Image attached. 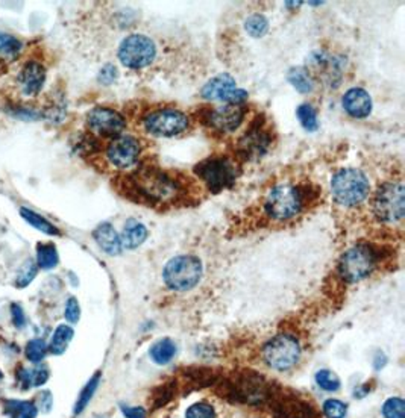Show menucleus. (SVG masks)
<instances>
[{"instance_id":"obj_44","label":"nucleus","mask_w":405,"mask_h":418,"mask_svg":"<svg viewBox=\"0 0 405 418\" xmlns=\"http://www.w3.org/2000/svg\"><path fill=\"white\" fill-rule=\"evenodd\" d=\"M369 387L367 385H362V387H358L357 390H355V397H358V399H363L364 396H367L369 394Z\"/></svg>"},{"instance_id":"obj_20","label":"nucleus","mask_w":405,"mask_h":418,"mask_svg":"<svg viewBox=\"0 0 405 418\" xmlns=\"http://www.w3.org/2000/svg\"><path fill=\"white\" fill-rule=\"evenodd\" d=\"M17 382L21 390L40 388L51 377V371L46 365L37 364L36 368H23L20 367L16 373Z\"/></svg>"},{"instance_id":"obj_43","label":"nucleus","mask_w":405,"mask_h":418,"mask_svg":"<svg viewBox=\"0 0 405 418\" xmlns=\"http://www.w3.org/2000/svg\"><path fill=\"white\" fill-rule=\"evenodd\" d=\"M386 364H387V358H386V355H384L383 352H378V353L375 355V358H374V368H375L377 371H379V370H383V368L386 367Z\"/></svg>"},{"instance_id":"obj_41","label":"nucleus","mask_w":405,"mask_h":418,"mask_svg":"<svg viewBox=\"0 0 405 418\" xmlns=\"http://www.w3.org/2000/svg\"><path fill=\"white\" fill-rule=\"evenodd\" d=\"M115 77H117V68L114 65H105L99 73V82H102L103 85H108L114 82Z\"/></svg>"},{"instance_id":"obj_33","label":"nucleus","mask_w":405,"mask_h":418,"mask_svg":"<svg viewBox=\"0 0 405 418\" xmlns=\"http://www.w3.org/2000/svg\"><path fill=\"white\" fill-rule=\"evenodd\" d=\"M322 411L327 418H346V415H348V404L339 399H328L323 402Z\"/></svg>"},{"instance_id":"obj_38","label":"nucleus","mask_w":405,"mask_h":418,"mask_svg":"<svg viewBox=\"0 0 405 418\" xmlns=\"http://www.w3.org/2000/svg\"><path fill=\"white\" fill-rule=\"evenodd\" d=\"M65 320L68 323H78L80 317V306L76 297H68L67 304H65V311H64Z\"/></svg>"},{"instance_id":"obj_37","label":"nucleus","mask_w":405,"mask_h":418,"mask_svg":"<svg viewBox=\"0 0 405 418\" xmlns=\"http://www.w3.org/2000/svg\"><path fill=\"white\" fill-rule=\"evenodd\" d=\"M21 43L13 35L0 32V55L14 56L21 50Z\"/></svg>"},{"instance_id":"obj_17","label":"nucleus","mask_w":405,"mask_h":418,"mask_svg":"<svg viewBox=\"0 0 405 418\" xmlns=\"http://www.w3.org/2000/svg\"><path fill=\"white\" fill-rule=\"evenodd\" d=\"M343 109L354 119H364L372 111V99L363 88H351L343 96Z\"/></svg>"},{"instance_id":"obj_18","label":"nucleus","mask_w":405,"mask_h":418,"mask_svg":"<svg viewBox=\"0 0 405 418\" xmlns=\"http://www.w3.org/2000/svg\"><path fill=\"white\" fill-rule=\"evenodd\" d=\"M308 72H313L315 75L325 77L323 80H330L332 84V80H335L340 75V61L337 58H334L330 53H313L310 56V67L307 68Z\"/></svg>"},{"instance_id":"obj_28","label":"nucleus","mask_w":405,"mask_h":418,"mask_svg":"<svg viewBox=\"0 0 405 418\" xmlns=\"http://www.w3.org/2000/svg\"><path fill=\"white\" fill-rule=\"evenodd\" d=\"M288 80L290 84L300 92H311L315 88L313 76L304 67H293L290 72H288Z\"/></svg>"},{"instance_id":"obj_12","label":"nucleus","mask_w":405,"mask_h":418,"mask_svg":"<svg viewBox=\"0 0 405 418\" xmlns=\"http://www.w3.org/2000/svg\"><path fill=\"white\" fill-rule=\"evenodd\" d=\"M246 112L248 109L245 107V103L243 104L225 103L222 104V107L206 111L204 119L206 126L211 127L213 131L219 134H229L238 129L243 120H245Z\"/></svg>"},{"instance_id":"obj_23","label":"nucleus","mask_w":405,"mask_h":418,"mask_svg":"<svg viewBox=\"0 0 405 418\" xmlns=\"http://www.w3.org/2000/svg\"><path fill=\"white\" fill-rule=\"evenodd\" d=\"M177 355V344L170 338L158 340L149 348V356L157 365H167Z\"/></svg>"},{"instance_id":"obj_21","label":"nucleus","mask_w":405,"mask_h":418,"mask_svg":"<svg viewBox=\"0 0 405 418\" xmlns=\"http://www.w3.org/2000/svg\"><path fill=\"white\" fill-rule=\"evenodd\" d=\"M146 238H147L146 226L140 222H137V220L131 218V220H128V222H126L122 235H120L122 247L134 250L137 247H140L142 244L146 241Z\"/></svg>"},{"instance_id":"obj_8","label":"nucleus","mask_w":405,"mask_h":418,"mask_svg":"<svg viewBox=\"0 0 405 418\" xmlns=\"http://www.w3.org/2000/svg\"><path fill=\"white\" fill-rule=\"evenodd\" d=\"M404 185L402 182L389 181L379 185L372 199L374 215L386 225L401 222L404 217Z\"/></svg>"},{"instance_id":"obj_10","label":"nucleus","mask_w":405,"mask_h":418,"mask_svg":"<svg viewBox=\"0 0 405 418\" xmlns=\"http://www.w3.org/2000/svg\"><path fill=\"white\" fill-rule=\"evenodd\" d=\"M117 55L120 63L126 68L140 70L149 67L155 61L157 45L146 35L132 33L122 41Z\"/></svg>"},{"instance_id":"obj_25","label":"nucleus","mask_w":405,"mask_h":418,"mask_svg":"<svg viewBox=\"0 0 405 418\" xmlns=\"http://www.w3.org/2000/svg\"><path fill=\"white\" fill-rule=\"evenodd\" d=\"M60 262L58 250L52 242H38L37 246V267L43 270H52Z\"/></svg>"},{"instance_id":"obj_16","label":"nucleus","mask_w":405,"mask_h":418,"mask_svg":"<svg viewBox=\"0 0 405 418\" xmlns=\"http://www.w3.org/2000/svg\"><path fill=\"white\" fill-rule=\"evenodd\" d=\"M46 82V70L37 61H29L21 67L17 76V85L25 97H33L41 91Z\"/></svg>"},{"instance_id":"obj_2","label":"nucleus","mask_w":405,"mask_h":418,"mask_svg":"<svg viewBox=\"0 0 405 418\" xmlns=\"http://www.w3.org/2000/svg\"><path fill=\"white\" fill-rule=\"evenodd\" d=\"M311 200H315L311 188L295 182L278 183L261 200V215L269 223L284 225L303 215Z\"/></svg>"},{"instance_id":"obj_27","label":"nucleus","mask_w":405,"mask_h":418,"mask_svg":"<svg viewBox=\"0 0 405 418\" xmlns=\"http://www.w3.org/2000/svg\"><path fill=\"white\" fill-rule=\"evenodd\" d=\"M100 373H96L95 376H93L88 382L87 385L83 388V391H80V394L78 396V400L75 403V408H73V414L75 415H79L83 414L85 411V408L88 406V403L91 402V399L95 397V392L98 391L99 388V383H100Z\"/></svg>"},{"instance_id":"obj_36","label":"nucleus","mask_w":405,"mask_h":418,"mask_svg":"<svg viewBox=\"0 0 405 418\" xmlns=\"http://www.w3.org/2000/svg\"><path fill=\"white\" fill-rule=\"evenodd\" d=\"M185 418H217V414L213 404L206 402H198L189 406V409L185 411Z\"/></svg>"},{"instance_id":"obj_34","label":"nucleus","mask_w":405,"mask_h":418,"mask_svg":"<svg viewBox=\"0 0 405 418\" xmlns=\"http://www.w3.org/2000/svg\"><path fill=\"white\" fill-rule=\"evenodd\" d=\"M37 272H38V267H37V262L33 261H28L21 265V269L19 270L17 273V277H16V285L19 288H25L28 286L33 279H36L37 276Z\"/></svg>"},{"instance_id":"obj_24","label":"nucleus","mask_w":405,"mask_h":418,"mask_svg":"<svg viewBox=\"0 0 405 418\" xmlns=\"http://www.w3.org/2000/svg\"><path fill=\"white\" fill-rule=\"evenodd\" d=\"M73 335H75L73 328L68 326V324H60L52 335L49 352L52 355H63L67 350L68 344H70V341L73 340Z\"/></svg>"},{"instance_id":"obj_15","label":"nucleus","mask_w":405,"mask_h":418,"mask_svg":"<svg viewBox=\"0 0 405 418\" xmlns=\"http://www.w3.org/2000/svg\"><path fill=\"white\" fill-rule=\"evenodd\" d=\"M272 146V135L265 129L264 123L253 124L251 129L246 131L238 143H237V154L245 159H258Z\"/></svg>"},{"instance_id":"obj_6","label":"nucleus","mask_w":405,"mask_h":418,"mask_svg":"<svg viewBox=\"0 0 405 418\" xmlns=\"http://www.w3.org/2000/svg\"><path fill=\"white\" fill-rule=\"evenodd\" d=\"M202 264L191 254L172 258L163 270L164 284L173 291H190L202 279Z\"/></svg>"},{"instance_id":"obj_19","label":"nucleus","mask_w":405,"mask_h":418,"mask_svg":"<svg viewBox=\"0 0 405 418\" xmlns=\"http://www.w3.org/2000/svg\"><path fill=\"white\" fill-rule=\"evenodd\" d=\"M93 238H95V241L98 242V246L105 253L111 254V257H114V254H119L123 249L120 235L110 223L99 225L95 229V232H93Z\"/></svg>"},{"instance_id":"obj_30","label":"nucleus","mask_w":405,"mask_h":418,"mask_svg":"<svg viewBox=\"0 0 405 418\" xmlns=\"http://www.w3.org/2000/svg\"><path fill=\"white\" fill-rule=\"evenodd\" d=\"M315 380L317 383V387L327 392H335V391H339V388H340L339 376L335 375L334 371L327 370V368L319 370L315 376Z\"/></svg>"},{"instance_id":"obj_32","label":"nucleus","mask_w":405,"mask_h":418,"mask_svg":"<svg viewBox=\"0 0 405 418\" xmlns=\"http://www.w3.org/2000/svg\"><path fill=\"white\" fill-rule=\"evenodd\" d=\"M296 115H298L300 124H303L307 131H316L317 129V126H319L317 115H316V111H315L313 107H311V104H308V103L300 104V107L296 109Z\"/></svg>"},{"instance_id":"obj_11","label":"nucleus","mask_w":405,"mask_h":418,"mask_svg":"<svg viewBox=\"0 0 405 418\" xmlns=\"http://www.w3.org/2000/svg\"><path fill=\"white\" fill-rule=\"evenodd\" d=\"M142 154V144L135 136L119 135L112 138L105 149L107 159L115 168L126 170L137 164Z\"/></svg>"},{"instance_id":"obj_14","label":"nucleus","mask_w":405,"mask_h":418,"mask_svg":"<svg viewBox=\"0 0 405 418\" xmlns=\"http://www.w3.org/2000/svg\"><path fill=\"white\" fill-rule=\"evenodd\" d=\"M202 97L206 100H222L231 104H243L248 99V92L236 85V80L229 75L213 77L202 88Z\"/></svg>"},{"instance_id":"obj_42","label":"nucleus","mask_w":405,"mask_h":418,"mask_svg":"<svg viewBox=\"0 0 405 418\" xmlns=\"http://www.w3.org/2000/svg\"><path fill=\"white\" fill-rule=\"evenodd\" d=\"M11 318H13L14 326L21 329L23 326H26V317H25V312H23L21 306L17 304L11 305Z\"/></svg>"},{"instance_id":"obj_3","label":"nucleus","mask_w":405,"mask_h":418,"mask_svg":"<svg viewBox=\"0 0 405 418\" xmlns=\"http://www.w3.org/2000/svg\"><path fill=\"white\" fill-rule=\"evenodd\" d=\"M194 174L216 194L233 187L240 174V164L229 155H213L194 167Z\"/></svg>"},{"instance_id":"obj_31","label":"nucleus","mask_w":405,"mask_h":418,"mask_svg":"<svg viewBox=\"0 0 405 418\" xmlns=\"http://www.w3.org/2000/svg\"><path fill=\"white\" fill-rule=\"evenodd\" d=\"M245 29L251 35V37L261 38L263 35H265L269 31V21L264 16L253 14V16L248 17V20L245 21Z\"/></svg>"},{"instance_id":"obj_29","label":"nucleus","mask_w":405,"mask_h":418,"mask_svg":"<svg viewBox=\"0 0 405 418\" xmlns=\"http://www.w3.org/2000/svg\"><path fill=\"white\" fill-rule=\"evenodd\" d=\"M49 353V344L43 338H33L25 347V356L32 364H41Z\"/></svg>"},{"instance_id":"obj_26","label":"nucleus","mask_w":405,"mask_h":418,"mask_svg":"<svg viewBox=\"0 0 405 418\" xmlns=\"http://www.w3.org/2000/svg\"><path fill=\"white\" fill-rule=\"evenodd\" d=\"M20 215L26 220V222L32 226L38 229L40 232L46 235H60L61 232L56 226H53L51 222H48L44 217H41L40 214L31 211L28 208H20Z\"/></svg>"},{"instance_id":"obj_39","label":"nucleus","mask_w":405,"mask_h":418,"mask_svg":"<svg viewBox=\"0 0 405 418\" xmlns=\"http://www.w3.org/2000/svg\"><path fill=\"white\" fill-rule=\"evenodd\" d=\"M36 404H37L38 411H41L44 414L51 412L52 411V406H53V396H52V392L51 391H41L38 394Z\"/></svg>"},{"instance_id":"obj_35","label":"nucleus","mask_w":405,"mask_h":418,"mask_svg":"<svg viewBox=\"0 0 405 418\" xmlns=\"http://www.w3.org/2000/svg\"><path fill=\"white\" fill-rule=\"evenodd\" d=\"M384 418H405V402L401 397H390L383 404Z\"/></svg>"},{"instance_id":"obj_9","label":"nucleus","mask_w":405,"mask_h":418,"mask_svg":"<svg viewBox=\"0 0 405 418\" xmlns=\"http://www.w3.org/2000/svg\"><path fill=\"white\" fill-rule=\"evenodd\" d=\"M144 131L154 136H175L189 129V115L175 108H158L143 117Z\"/></svg>"},{"instance_id":"obj_13","label":"nucleus","mask_w":405,"mask_h":418,"mask_svg":"<svg viewBox=\"0 0 405 418\" xmlns=\"http://www.w3.org/2000/svg\"><path fill=\"white\" fill-rule=\"evenodd\" d=\"M87 126L95 135L112 139L122 135L126 127V122L117 111L105 107H98L88 112Z\"/></svg>"},{"instance_id":"obj_4","label":"nucleus","mask_w":405,"mask_h":418,"mask_svg":"<svg viewBox=\"0 0 405 418\" xmlns=\"http://www.w3.org/2000/svg\"><path fill=\"white\" fill-rule=\"evenodd\" d=\"M331 191L334 199L343 206L362 205L370 193V183L366 174L357 168H343L332 176Z\"/></svg>"},{"instance_id":"obj_45","label":"nucleus","mask_w":405,"mask_h":418,"mask_svg":"<svg viewBox=\"0 0 405 418\" xmlns=\"http://www.w3.org/2000/svg\"><path fill=\"white\" fill-rule=\"evenodd\" d=\"M2 379H4V373H2V371H0V380H2Z\"/></svg>"},{"instance_id":"obj_1","label":"nucleus","mask_w":405,"mask_h":418,"mask_svg":"<svg viewBox=\"0 0 405 418\" xmlns=\"http://www.w3.org/2000/svg\"><path fill=\"white\" fill-rule=\"evenodd\" d=\"M119 191L135 203L167 211L198 202L199 187L184 173L142 164L119 179Z\"/></svg>"},{"instance_id":"obj_22","label":"nucleus","mask_w":405,"mask_h":418,"mask_svg":"<svg viewBox=\"0 0 405 418\" xmlns=\"http://www.w3.org/2000/svg\"><path fill=\"white\" fill-rule=\"evenodd\" d=\"M4 412L9 418H37L40 411L32 400L8 399L4 402Z\"/></svg>"},{"instance_id":"obj_5","label":"nucleus","mask_w":405,"mask_h":418,"mask_svg":"<svg viewBox=\"0 0 405 418\" xmlns=\"http://www.w3.org/2000/svg\"><path fill=\"white\" fill-rule=\"evenodd\" d=\"M377 264V250L369 244H357L342 254L339 261V274L346 284H357L372 274Z\"/></svg>"},{"instance_id":"obj_7","label":"nucleus","mask_w":405,"mask_h":418,"mask_svg":"<svg viewBox=\"0 0 405 418\" xmlns=\"http://www.w3.org/2000/svg\"><path fill=\"white\" fill-rule=\"evenodd\" d=\"M303 355L299 340L292 333H278L263 347V359L268 367L276 371L293 368Z\"/></svg>"},{"instance_id":"obj_40","label":"nucleus","mask_w":405,"mask_h":418,"mask_svg":"<svg viewBox=\"0 0 405 418\" xmlns=\"http://www.w3.org/2000/svg\"><path fill=\"white\" fill-rule=\"evenodd\" d=\"M120 411L125 418H146V409L142 406H128V404H120Z\"/></svg>"},{"instance_id":"obj_46","label":"nucleus","mask_w":405,"mask_h":418,"mask_svg":"<svg viewBox=\"0 0 405 418\" xmlns=\"http://www.w3.org/2000/svg\"><path fill=\"white\" fill-rule=\"evenodd\" d=\"M93 418H105L103 415H98V417H93Z\"/></svg>"}]
</instances>
